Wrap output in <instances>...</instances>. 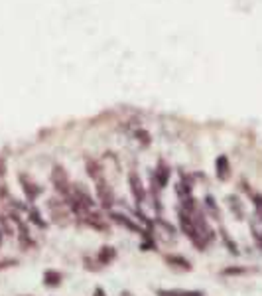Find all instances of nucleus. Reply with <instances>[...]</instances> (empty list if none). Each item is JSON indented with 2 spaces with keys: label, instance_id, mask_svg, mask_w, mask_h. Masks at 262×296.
Returning a JSON list of instances; mask_svg holds the SVG:
<instances>
[{
  "label": "nucleus",
  "instance_id": "obj_6",
  "mask_svg": "<svg viewBox=\"0 0 262 296\" xmlns=\"http://www.w3.org/2000/svg\"><path fill=\"white\" fill-rule=\"evenodd\" d=\"M111 221H115V223H119V225H122V227H126V229H130V231H134V233H144L140 227H138V223H134L130 217H126L124 213H111Z\"/></svg>",
  "mask_w": 262,
  "mask_h": 296
},
{
  "label": "nucleus",
  "instance_id": "obj_3",
  "mask_svg": "<svg viewBox=\"0 0 262 296\" xmlns=\"http://www.w3.org/2000/svg\"><path fill=\"white\" fill-rule=\"evenodd\" d=\"M97 184V197H99V202H101V206L102 208H113V204H115V191H113V188L109 186V182L107 180H99V182H95Z\"/></svg>",
  "mask_w": 262,
  "mask_h": 296
},
{
  "label": "nucleus",
  "instance_id": "obj_18",
  "mask_svg": "<svg viewBox=\"0 0 262 296\" xmlns=\"http://www.w3.org/2000/svg\"><path fill=\"white\" fill-rule=\"evenodd\" d=\"M2 237H4V233H2V231H0V245H2Z\"/></svg>",
  "mask_w": 262,
  "mask_h": 296
},
{
  "label": "nucleus",
  "instance_id": "obj_11",
  "mask_svg": "<svg viewBox=\"0 0 262 296\" xmlns=\"http://www.w3.org/2000/svg\"><path fill=\"white\" fill-rule=\"evenodd\" d=\"M43 282H45V286H49V288L60 286V284H61V275H60L58 271H45V273H43Z\"/></svg>",
  "mask_w": 262,
  "mask_h": 296
},
{
  "label": "nucleus",
  "instance_id": "obj_15",
  "mask_svg": "<svg viewBox=\"0 0 262 296\" xmlns=\"http://www.w3.org/2000/svg\"><path fill=\"white\" fill-rule=\"evenodd\" d=\"M30 221H32V223H36L38 227H45V221H43V219H40V213H38L36 210H32V211H30Z\"/></svg>",
  "mask_w": 262,
  "mask_h": 296
},
{
  "label": "nucleus",
  "instance_id": "obj_8",
  "mask_svg": "<svg viewBox=\"0 0 262 296\" xmlns=\"http://www.w3.org/2000/svg\"><path fill=\"white\" fill-rule=\"evenodd\" d=\"M166 263L172 267V269H178V271H191V263L185 259V257H181V255H168L166 257Z\"/></svg>",
  "mask_w": 262,
  "mask_h": 296
},
{
  "label": "nucleus",
  "instance_id": "obj_10",
  "mask_svg": "<svg viewBox=\"0 0 262 296\" xmlns=\"http://www.w3.org/2000/svg\"><path fill=\"white\" fill-rule=\"evenodd\" d=\"M87 174H89V178H93L95 182H99V180H102V168H101V164L97 162V160H87Z\"/></svg>",
  "mask_w": 262,
  "mask_h": 296
},
{
  "label": "nucleus",
  "instance_id": "obj_14",
  "mask_svg": "<svg viewBox=\"0 0 262 296\" xmlns=\"http://www.w3.org/2000/svg\"><path fill=\"white\" fill-rule=\"evenodd\" d=\"M205 206L209 208V211H211L215 217H219L221 213H219V208H217V204H213V197H207V200H205Z\"/></svg>",
  "mask_w": 262,
  "mask_h": 296
},
{
  "label": "nucleus",
  "instance_id": "obj_17",
  "mask_svg": "<svg viewBox=\"0 0 262 296\" xmlns=\"http://www.w3.org/2000/svg\"><path fill=\"white\" fill-rule=\"evenodd\" d=\"M4 174H6V162L0 158V176H4Z\"/></svg>",
  "mask_w": 262,
  "mask_h": 296
},
{
  "label": "nucleus",
  "instance_id": "obj_4",
  "mask_svg": "<svg viewBox=\"0 0 262 296\" xmlns=\"http://www.w3.org/2000/svg\"><path fill=\"white\" fill-rule=\"evenodd\" d=\"M18 180H20V184H22V190H24L26 200H28V202H36L38 197H40V193H41V186H38L30 176H24V174H20Z\"/></svg>",
  "mask_w": 262,
  "mask_h": 296
},
{
  "label": "nucleus",
  "instance_id": "obj_1",
  "mask_svg": "<svg viewBox=\"0 0 262 296\" xmlns=\"http://www.w3.org/2000/svg\"><path fill=\"white\" fill-rule=\"evenodd\" d=\"M51 184H54L56 191L61 193L63 197L69 195L71 191V182H69V176L65 172L63 166H54V170H51Z\"/></svg>",
  "mask_w": 262,
  "mask_h": 296
},
{
  "label": "nucleus",
  "instance_id": "obj_12",
  "mask_svg": "<svg viewBox=\"0 0 262 296\" xmlns=\"http://www.w3.org/2000/svg\"><path fill=\"white\" fill-rule=\"evenodd\" d=\"M227 202H229V208L235 211V215H237L239 219H242V202L239 200L237 195H229V197H227Z\"/></svg>",
  "mask_w": 262,
  "mask_h": 296
},
{
  "label": "nucleus",
  "instance_id": "obj_16",
  "mask_svg": "<svg viewBox=\"0 0 262 296\" xmlns=\"http://www.w3.org/2000/svg\"><path fill=\"white\" fill-rule=\"evenodd\" d=\"M254 206H256V215L262 221V195H254Z\"/></svg>",
  "mask_w": 262,
  "mask_h": 296
},
{
  "label": "nucleus",
  "instance_id": "obj_7",
  "mask_svg": "<svg viewBox=\"0 0 262 296\" xmlns=\"http://www.w3.org/2000/svg\"><path fill=\"white\" fill-rule=\"evenodd\" d=\"M215 172H217V178H219L221 182L229 180V176H231V164H229L227 156H219V158L215 160Z\"/></svg>",
  "mask_w": 262,
  "mask_h": 296
},
{
  "label": "nucleus",
  "instance_id": "obj_5",
  "mask_svg": "<svg viewBox=\"0 0 262 296\" xmlns=\"http://www.w3.org/2000/svg\"><path fill=\"white\" fill-rule=\"evenodd\" d=\"M128 186H130V191H132V197L136 200V204H144V200H146V188L142 186V180H140V176L136 172H130Z\"/></svg>",
  "mask_w": 262,
  "mask_h": 296
},
{
  "label": "nucleus",
  "instance_id": "obj_2",
  "mask_svg": "<svg viewBox=\"0 0 262 296\" xmlns=\"http://www.w3.org/2000/svg\"><path fill=\"white\" fill-rule=\"evenodd\" d=\"M150 180H152V184H154V188L156 190H162V188H166L168 186V182H170V166L164 162V160H160L158 162V166L154 168V172L150 174Z\"/></svg>",
  "mask_w": 262,
  "mask_h": 296
},
{
  "label": "nucleus",
  "instance_id": "obj_13",
  "mask_svg": "<svg viewBox=\"0 0 262 296\" xmlns=\"http://www.w3.org/2000/svg\"><path fill=\"white\" fill-rule=\"evenodd\" d=\"M162 294H166V296H201V292H193V290H168Z\"/></svg>",
  "mask_w": 262,
  "mask_h": 296
},
{
  "label": "nucleus",
  "instance_id": "obj_9",
  "mask_svg": "<svg viewBox=\"0 0 262 296\" xmlns=\"http://www.w3.org/2000/svg\"><path fill=\"white\" fill-rule=\"evenodd\" d=\"M115 259H117V251L113 249V247H102V249L99 251V255H97L99 265H109V263H113Z\"/></svg>",
  "mask_w": 262,
  "mask_h": 296
}]
</instances>
